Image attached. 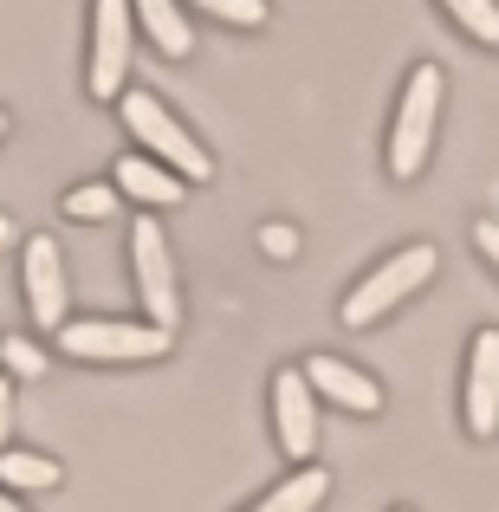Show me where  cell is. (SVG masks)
I'll use <instances>...</instances> for the list:
<instances>
[{"instance_id":"obj_2","label":"cell","mask_w":499,"mask_h":512,"mask_svg":"<svg viewBox=\"0 0 499 512\" xmlns=\"http://www.w3.org/2000/svg\"><path fill=\"white\" fill-rule=\"evenodd\" d=\"M117 111H124L130 137H137L163 169L182 175V182H208V175H214L208 150L188 137V124H175V111H169L163 98H156V91H143V85H137V91H124V98H117Z\"/></svg>"},{"instance_id":"obj_21","label":"cell","mask_w":499,"mask_h":512,"mask_svg":"<svg viewBox=\"0 0 499 512\" xmlns=\"http://www.w3.org/2000/svg\"><path fill=\"white\" fill-rule=\"evenodd\" d=\"M7 428H13V383H0V454H7Z\"/></svg>"},{"instance_id":"obj_1","label":"cell","mask_w":499,"mask_h":512,"mask_svg":"<svg viewBox=\"0 0 499 512\" xmlns=\"http://www.w3.org/2000/svg\"><path fill=\"white\" fill-rule=\"evenodd\" d=\"M441 98H448V78H441V65H415L409 85H402L396 124H389V175H396V182L422 175L428 150H435V117H441Z\"/></svg>"},{"instance_id":"obj_12","label":"cell","mask_w":499,"mask_h":512,"mask_svg":"<svg viewBox=\"0 0 499 512\" xmlns=\"http://www.w3.org/2000/svg\"><path fill=\"white\" fill-rule=\"evenodd\" d=\"M325 493H331L325 467H299V474H286L266 500H253L247 512H318V506H325Z\"/></svg>"},{"instance_id":"obj_20","label":"cell","mask_w":499,"mask_h":512,"mask_svg":"<svg viewBox=\"0 0 499 512\" xmlns=\"http://www.w3.org/2000/svg\"><path fill=\"white\" fill-rule=\"evenodd\" d=\"M474 247H480V253H487V260L499 266V214H487V221L474 227Z\"/></svg>"},{"instance_id":"obj_19","label":"cell","mask_w":499,"mask_h":512,"mask_svg":"<svg viewBox=\"0 0 499 512\" xmlns=\"http://www.w3.org/2000/svg\"><path fill=\"white\" fill-rule=\"evenodd\" d=\"M260 247L273 253V260H292V253H299V227H260Z\"/></svg>"},{"instance_id":"obj_23","label":"cell","mask_w":499,"mask_h":512,"mask_svg":"<svg viewBox=\"0 0 499 512\" xmlns=\"http://www.w3.org/2000/svg\"><path fill=\"white\" fill-rule=\"evenodd\" d=\"M0 137H7V111H0Z\"/></svg>"},{"instance_id":"obj_14","label":"cell","mask_w":499,"mask_h":512,"mask_svg":"<svg viewBox=\"0 0 499 512\" xmlns=\"http://www.w3.org/2000/svg\"><path fill=\"white\" fill-rule=\"evenodd\" d=\"M0 480H7V487H33V493H46V487H59V461H46V454H0Z\"/></svg>"},{"instance_id":"obj_13","label":"cell","mask_w":499,"mask_h":512,"mask_svg":"<svg viewBox=\"0 0 499 512\" xmlns=\"http://www.w3.org/2000/svg\"><path fill=\"white\" fill-rule=\"evenodd\" d=\"M130 7H137L143 33H150L156 46L169 52V59H188V52H195V33H188V13L175 7V0H130Z\"/></svg>"},{"instance_id":"obj_15","label":"cell","mask_w":499,"mask_h":512,"mask_svg":"<svg viewBox=\"0 0 499 512\" xmlns=\"http://www.w3.org/2000/svg\"><path fill=\"white\" fill-rule=\"evenodd\" d=\"M441 7H448L480 46H499V0H441Z\"/></svg>"},{"instance_id":"obj_22","label":"cell","mask_w":499,"mask_h":512,"mask_svg":"<svg viewBox=\"0 0 499 512\" xmlns=\"http://www.w3.org/2000/svg\"><path fill=\"white\" fill-rule=\"evenodd\" d=\"M0 512H26V506H20V500H13V493H7V487H0Z\"/></svg>"},{"instance_id":"obj_16","label":"cell","mask_w":499,"mask_h":512,"mask_svg":"<svg viewBox=\"0 0 499 512\" xmlns=\"http://www.w3.org/2000/svg\"><path fill=\"white\" fill-rule=\"evenodd\" d=\"M65 214L72 221H104V214H117V182H85L65 195Z\"/></svg>"},{"instance_id":"obj_24","label":"cell","mask_w":499,"mask_h":512,"mask_svg":"<svg viewBox=\"0 0 499 512\" xmlns=\"http://www.w3.org/2000/svg\"><path fill=\"white\" fill-rule=\"evenodd\" d=\"M0 240H7V221H0Z\"/></svg>"},{"instance_id":"obj_7","label":"cell","mask_w":499,"mask_h":512,"mask_svg":"<svg viewBox=\"0 0 499 512\" xmlns=\"http://www.w3.org/2000/svg\"><path fill=\"white\" fill-rule=\"evenodd\" d=\"M20 279H26V305H33V325H52L65 331V305H72V286H65V253L52 234H33L26 240V260H20Z\"/></svg>"},{"instance_id":"obj_9","label":"cell","mask_w":499,"mask_h":512,"mask_svg":"<svg viewBox=\"0 0 499 512\" xmlns=\"http://www.w3.org/2000/svg\"><path fill=\"white\" fill-rule=\"evenodd\" d=\"M467 428L474 435H499V331H474L467 350Z\"/></svg>"},{"instance_id":"obj_11","label":"cell","mask_w":499,"mask_h":512,"mask_svg":"<svg viewBox=\"0 0 499 512\" xmlns=\"http://www.w3.org/2000/svg\"><path fill=\"white\" fill-rule=\"evenodd\" d=\"M117 195L150 201V208H175V201L188 195V182L175 169H163L156 156H124V163H117Z\"/></svg>"},{"instance_id":"obj_3","label":"cell","mask_w":499,"mask_h":512,"mask_svg":"<svg viewBox=\"0 0 499 512\" xmlns=\"http://www.w3.org/2000/svg\"><path fill=\"white\" fill-rule=\"evenodd\" d=\"M428 273H435V247H428V240L389 253L383 266H370V273L344 292V325H376V318H389L409 292L428 286Z\"/></svg>"},{"instance_id":"obj_10","label":"cell","mask_w":499,"mask_h":512,"mask_svg":"<svg viewBox=\"0 0 499 512\" xmlns=\"http://www.w3.org/2000/svg\"><path fill=\"white\" fill-rule=\"evenodd\" d=\"M299 370H305V383H312V396H331L337 409H350V415H376V409H383V389H376L357 363L318 350V357H305Z\"/></svg>"},{"instance_id":"obj_8","label":"cell","mask_w":499,"mask_h":512,"mask_svg":"<svg viewBox=\"0 0 499 512\" xmlns=\"http://www.w3.org/2000/svg\"><path fill=\"white\" fill-rule=\"evenodd\" d=\"M273 422H279V448L292 461L312 467V448H318V396L305 383V370H279L273 376Z\"/></svg>"},{"instance_id":"obj_17","label":"cell","mask_w":499,"mask_h":512,"mask_svg":"<svg viewBox=\"0 0 499 512\" xmlns=\"http://www.w3.org/2000/svg\"><path fill=\"white\" fill-rule=\"evenodd\" d=\"M0 363H7L13 376H39L46 370V350H39L33 338H0Z\"/></svg>"},{"instance_id":"obj_4","label":"cell","mask_w":499,"mask_h":512,"mask_svg":"<svg viewBox=\"0 0 499 512\" xmlns=\"http://www.w3.org/2000/svg\"><path fill=\"white\" fill-rule=\"evenodd\" d=\"M130 273H137V305H143V318H150L156 331H175V318H182L175 253H169V234L150 221V214H137V227H130Z\"/></svg>"},{"instance_id":"obj_5","label":"cell","mask_w":499,"mask_h":512,"mask_svg":"<svg viewBox=\"0 0 499 512\" xmlns=\"http://www.w3.org/2000/svg\"><path fill=\"white\" fill-rule=\"evenodd\" d=\"M65 357H98V363H143V357H163L169 331H156L150 318H72L59 331Z\"/></svg>"},{"instance_id":"obj_18","label":"cell","mask_w":499,"mask_h":512,"mask_svg":"<svg viewBox=\"0 0 499 512\" xmlns=\"http://www.w3.org/2000/svg\"><path fill=\"white\" fill-rule=\"evenodd\" d=\"M195 7H208L227 26H266V0H195Z\"/></svg>"},{"instance_id":"obj_6","label":"cell","mask_w":499,"mask_h":512,"mask_svg":"<svg viewBox=\"0 0 499 512\" xmlns=\"http://www.w3.org/2000/svg\"><path fill=\"white\" fill-rule=\"evenodd\" d=\"M130 59H137V26H130V0H91V65L85 85L91 98H124Z\"/></svg>"},{"instance_id":"obj_25","label":"cell","mask_w":499,"mask_h":512,"mask_svg":"<svg viewBox=\"0 0 499 512\" xmlns=\"http://www.w3.org/2000/svg\"><path fill=\"white\" fill-rule=\"evenodd\" d=\"M396 512H409V506H396Z\"/></svg>"}]
</instances>
